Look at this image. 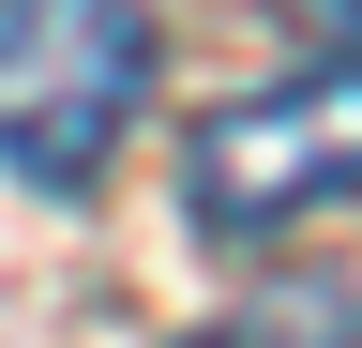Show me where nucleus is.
I'll list each match as a JSON object with an SVG mask.
<instances>
[{
  "label": "nucleus",
  "mask_w": 362,
  "mask_h": 348,
  "mask_svg": "<svg viewBox=\"0 0 362 348\" xmlns=\"http://www.w3.org/2000/svg\"><path fill=\"white\" fill-rule=\"evenodd\" d=\"M151 106V16L136 0H0V167L30 197H90Z\"/></svg>",
  "instance_id": "nucleus-1"
},
{
  "label": "nucleus",
  "mask_w": 362,
  "mask_h": 348,
  "mask_svg": "<svg viewBox=\"0 0 362 348\" xmlns=\"http://www.w3.org/2000/svg\"><path fill=\"white\" fill-rule=\"evenodd\" d=\"M181 197H197L211 242H257V228H302V212H347L362 197V61L332 46L317 76H272V91L211 106L181 137Z\"/></svg>",
  "instance_id": "nucleus-2"
},
{
  "label": "nucleus",
  "mask_w": 362,
  "mask_h": 348,
  "mask_svg": "<svg viewBox=\"0 0 362 348\" xmlns=\"http://www.w3.org/2000/svg\"><path fill=\"white\" fill-rule=\"evenodd\" d=\"M181 348H362V288H287V303H242V318L181 333Z\"/></svg>",
  "instance_id": "nucleus-3"
},
{
  "label": "nucleus",
  "mask_w": 362,
  "mask_h": 348,
  "mask_svg": "<svg viewBox=\"0 0 362 348\" xmlns=\"http://www.w3.org/2000/svg\"><path fill=\"white\" fill-rule=\"evenodd\" d=\"M302 16H317V30H332V46H347V61H362V0H302Z\"/></svg>",
  "instance_id": "nucleus-4"
}]
</instances>
